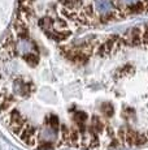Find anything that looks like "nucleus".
Listing matches in <instances>:
<instances>
[{"label":"nucleus","mask_w":148,"mask_h":150,"mask_svg":"<svg viewBox=\"0 0 148 150\" xmlns=\"http://www.w3.org/2000/svg\"><path fill=\"white\" fill-rule=\"evenodd\" d=\"M33 88H34L33 83L25 81V80H22V79H17V80H15V82H13V91L20 97L30 96Z\"/></svg>","instance_id":"1"},{"label":"nucleus","mask_w":148,"mask_h":150,"mask_svg":"<svg viewBox=\"0 0 148 150\" xmlns=\"http://www.w3.org/2000/svg\"><path fill=\"white\" fill-rule=\"evenodd\" d=\"M94 8L99 14L103 16H109L110 13H113V4L110 0H95Z\"/></svg>","instance_id":"2"},{"label":"nucleus","mask_w":148,"mask_h":150,"mask_svg":"<svg viewBox=\"0 0 148 150\" xmlns=\"http://www.w3.org/2000/svg\"><path fill=\"white\" fill-rule=\"evenodd\" d=\"M57 133H59V131H56V129L45 125L44 128H42L40 133H39V138H40V141L43 144H50L51 145V144L57 138Z\"/></svg>","instance_id":"3"},{"label":"nucleus","mask_w":148,"mask_h":150,"mask_svg":"<svg viewBox=\"0 0 148 150\" xmlns=\"http://www.w3.org/2000/svg\"><path fill=\"white\" fill-rule=\"evenodd\" d=\"M20 138L24 141L26 145L33 146L35 144V129L33 128L31 125H25V128L22 129V132L20 133Z\"/></svg>","instance_id":"4"},{"label":"nucleus","mask_w":148,"mask_h":150,"mask_svg":"<svg viewBox=\"0 0 148 150\" xmlns=\"http://www.w3.org/2000/svg\"><path fill=\"white\" fill-rule=\"evenodd\" d=\"M16 50L17 52H21L24 55L29 54V52H33V43L29 41V38L27 39H18V42L16 43Z\"/></svg>","instance_id":"5"},{"label":"nucleus","mask_w":148,"mask_h":150,"mask_svg":"<svg viewBox=\"0 0 148 150\" xmlns=\"http://www.w3.org/2000/svg\"><path fill=\"white\" fill-rule=\"evenodd\" d=\"M103 129H104V123L100 120V117L94 116L92 122H91V125H90V131L96 134V133H100Z\"/></svg>","instance_id":"6"},{"label":"nucleus","mask_w":148,"mask_h":150,"mask_svg":"<svg viewBox=\"0 0 148 150\" xmlns=\"http://www.w3.org/2000/svg\"><path fill=\"white\" fill-rule=\"evenodd\" d=\"M24 59L26 62V64L30 65V67H36L39 63V56L35 52H29V54L24 55Z\"/></svg>","instance_id":"7"},{"label":"nucleus","mask_w":148,"mask_h":150,"mask_svg":"<svg viewBox=\"0 0 148 150\" xmlns=\"http://www.w3.org/2000/svg\"><path fill=\"white\" fill-rule=\"evenodd\" d=\"M47 125L51 127V128L56 129L59 131V127H60V122H59V117L56 115H51V116L47 117Z\"/></svg>","instance_id":"8"},{"label":"nucleus","mask_w":148,"mask_h":150,"mask_svg":"<svg viewBox=\"0 0 148 150\" xmlns=\"http://www.w3.org/2000/svg\"><path fill=\"white\" fill-rule=\"evenodd\" d=\"M100 110H101V112H103L105 116H112L113 112H114V108H113V106L110 105V103H103Z\"/></svg>","instance_id":"9"},{"label":"nucleus","mask_w":148,"mask_h":150,"mask_svg":"<svg viewBox=\"0 0 148 150\" xmlns=\"http://www.w3.org/2000/svg\"><path fill=\"white\" fill-rule=\"evenodd\" d=\"M144 11V4L143 3H135L134 5L129 7V12L130 13H140Z\"/></svg>","instance_id":"10"},{"label":"nucleus","mask_w":148,"mask_h":150,"mask_svg":"<svg viewBox=\"0 0 148 150\" xmlns=\"http://www.w3.org/2000/svg\"><path fill=\"white\" fill-rule=\"evenodd\" d=\"M55 26L60 29L59 31H61V29L66 28V22H65L64 20H61V18H57V20H56V21H55Z\"/></svg>","instance_id":"11"},{"label":"nucleus","mask_w":148,"mask_h":150,"mask_svg":"<svg viewBox=\"0 0 148 150\" xmlns=\"http://www.w3.org/2000/svg\"><path fill=\"white\" fill-rule=\"evenodd\" d=\"M121 3L122 4H125V5H134L135 3H138V0H121Z\"/></svg>","instance_id":"12"},{"label":"nucleus","mask_w":148,"mask_h":150,"mask_svg":"<svg viewBox=\"0 0 148 150\" xmlns=\"http://www.w3.org/2000/svg\"><path fill=\"white\" fill-rule=\"evenodd\" d=\"M143 42L148 43V29H147L146 31H144V34H143Z\"/></svg>","instance_id":"13"}]
</instances>
